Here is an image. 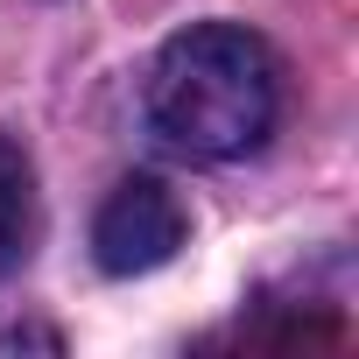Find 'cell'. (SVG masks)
I'll return each instance as SVG.
<instances>
[{
	"instance_id": "1",
	"label": "cell",
	"mask_w": 359,
	"mask_h": 359,
	"mask_svg": "<svg viewBox=\"0 0 359 359\" xmlns=\"http://www.w3.org/2000/svg\"><path fill=\"white\" fill-rule=\"evenodd\" d=\"M282 113V64L254 29L198 22L169 36L148 71V127L191 162L254 155Z\"/></svg>"
},
{
	"instance_id": "2",
	"label": "cell",
	"mask_w": 359,
	"mask_h": 359,
	"mask_svg": "<svg viewBox=\"0 0 359 359\" xmlns=\"http://www.w3.org/2000/svg\"><path fill=\"white\" fill-rule=\"evenodd\" d=\"M184 233H191L184 205L155 176H127V184H113V198L92 219V254H99L106 275H148L184 247Z\"/></svg>"
},
{
	"instance_id": "3",
	"label": "cell",
	"mask_w": 359,
	"mask_h": 359,
	"mask_svg": "<svg viewBox=\"0 0 359 359\" xmlns=\"http://www.w3.org/2000/svg\"><path fill=\"white\" fill-rule=\"evenodd\" d=\"M36 240V169L15 134H0V275H8Z\"/></svg>"
},
{
	"instance_id": "4",
	"label": "cell",
	"mask_w": 359,
	"mask_h": 359,
	"mask_svg": "<svg viewBox=\"0 0 359 359\" xmlns=\"http://www.w3.org/2000/svg\"><path fill=\"white\" fill-rule=\"evenodd\" d=\"M57 352V331H43V324H0V352Z\"/></svg>"
}]
</instances>
